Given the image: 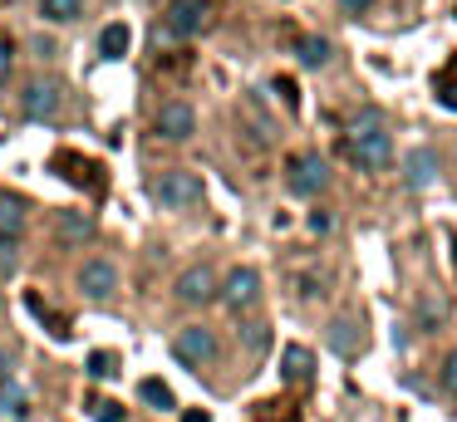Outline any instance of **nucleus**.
I'll list each match as a JSON object with an SVG mask.
<instances>
[{
    "label": "nucleus",
    "mask_w": 457,
    "mask_h": 422,
    "mask_svg": "<svg viewBox=\"0 0 457 422\" xmlns=\"http://www.w3.org/2000/svg\"><path fill=\"white\" fill-rule=\"evenodd\" d=\"M182 422H207V412H182Z\"/></svg>",
    "instance_id": "nucleus-29"
},
{
    "label": "nucleus",
    "mask_w": 457,
    "mask_h": 422,
    "mask_svg": "<svg viewBox=\"0 0 457 422\" xmlns=\"http://www.w3.org/2000/svg\"><path fill=\"white\" fill-rule=\"evenodd\" d=\"M0 412H5V418H15V422L30 412V398H25V388H21L15 378H11V383H0Z\"/></svg>",
    "instance_id": "nucleus-17"
},
{
    "label": "nucleus",
    "mask_w": 457,
    "mask_h": 422,
    "mask_svg": "<svg viewBox=\"0 0 457 422\" xmlns=\"http://www.w3.org/2000/svg\"><path fill=\"white\" fill-rule=\"evenodd\" d=\"M266 339H270L266 324H251V329H246V343H251V349H266Z\"/></svg>",
    "instance_id": "nucleus-25"
},
{
    "label": "nucleus",
    "mask_w": 457,
    "mask_h": 422,
    "mask_svg": "<svg viewBox=\"0 0 457 422\" xmlns=\"http://www.w3.org/2000/svg\"><path fill=\"white\" fill-rule=\"evenodd\" d=\"M433 94H437V108L457 113V54L447 59V64L437 69V74H433Z\"/></svg>",
    "instance_id": "nucleus-14"
},
{
    "label": "nucleus",
    "mask_w": 457,
    "mask_h": 422,
    "mask_svg": "<svg viewBox=\"0 0 457 422\" xmlns=\"http://www.w3.org/2000/svg\"><path fill=\"white\" fill-rule=\"evenodd\" d=\"M345 153H349V162L364 167V172H384V167L394 162V137H388L384 128H364V133L345 137Z\"/></svg>",
    "instance_id": "nucleus-2"
},
{
    "label": "nucleus",
    "mask_w": 457,
    "mask_h": 422,
    "mask_svg": "<svg viewBox=\"0 0 457 422\" xmlns=\"http://www.w3.org/2000/svg\"><path fill=\"white\" fill-rule=\"evenodd\" d=\"M21 231H25V202L0 196V245H21Z\"/></svg>",
    "instance_id": "nucleus-11"
},
{
    "label": "nucleus",
    "mask_w": 457,
    "mask_h": 422,
    "mask_svg": "<svg viewBox=\"0 0 457 422\" xmlns=\"http://www.w3.org/2000/svg\"><path fill=\"white\" fill-rule=\"evenodd\" d=\"M60 103H64V88L54 84V79H35L30 88H25V118H54L60 113Z\"/></svg>",
    "instance_id": "nucleus-9"
},
{
    "label": "nucleus",
    "mask_w": 457,
    "mask_h": 422,
    "mask_svg": "<svg viewBox=\"0 0 457 422\" xmlns=\"http://www.w3.org/2000/svg\"><path fill=\"white\" fill-rule=\"evenodd\" d=\"M45 20H54V25H70V20L84 15V0H40Z\"/></svg>",
    "instance_id": "nucleus-21"
},
{
    "label": "nucleus",
    "mask_w": 457,
    "mask_h": 422,
    "mask_svg": "<svg viewBox=\"0 0 457 422\" xmlns=\"http://www.w3.org/2000/svg\"><path fill=\"white\" fill-rule=\"evenodd\" d=\"M280 373H286V383H310L315 378V353L300 349V343H290L286 359H280Z\"/></svg>",
    "instance_id": "nucleus-12"
},
{
    "label": "nucleus",
    "mask_w": 457,
    "mask_h": 422,
    "mask_svg": "<svg viewBox=\"0 0 457 422\" xmlns=\"http://www.w3.org/2000/svg\"><path fill=\"white\" fill-rule=\"evenodd\" d=\"M99 54H104V59H123V54H129V25H104Z\"/></svg>",
    "instance_id": "nucleus-18"
},
{
    "label": "nucleus",
    "mask_w": 457,
    "mask_h": 422,
    "mask_svg": "<svg viewBox=\"0 0 457 422\" xmlns=\"http://www.w3.org/2000/svg\"><path fill=\"white\" fill-rule=\"evenodd\" d=\"M443 393H453V398H457V349L443 359Z\"/></svg>",
    "instance_id": "nucleus-24"
},
{
    "label": "nucleus",
    "mask_w": 457,
    "mask_h": 422,
    "mask_svg": "<svg viewBox=\"0 0 457 422\" xmlns=\"http://www.w3.org/2000/svg\"><path fill=\"white\" fill-rule=\"evenodd\" d=\"M138 398H143V402H153L158 412H172V408H178L172 388H168V383H158V378H143V383H138Z\"/></svg>",
    "instance_id": "nucleus-19"
},
{
    "label": "nucleus",
    "mask_w": 457,
    "mask_h": 422,
    "mask_svg": "<svg viewBox=\"0 0 457 422\" xmlns=\"http://www.w3.org/2000/svg\"><path fill=\"white\" fill-rule=\"evenodd\" d=\"M295 54H300V64H305V69H325L335 49H329V39H320V35H300L295 39Z\"/></svg>",
    "instance_id": "nucleus-15"
},
{
    "label": "nucleus",
    "mask_w": 457,
    "mask_h": 422,
    "mask_svg": "<svg viewBox=\"0 0 457 422\" xmlns=\"http://www.w3.org/2000/svg\"><path fill=\"white\" fill-rule=\"evenodd\" d=\"M5 74H11V49L0 45V84H5Z\"/></svg>",
    "instance_id": "nucleus-28"
},
{
    "label": "nucleus",
    "mask_w": 457,
    "mask_h": 422,
    "mask_svg": "<svg viewBox=\"0 0 457 422\" xmlns=\"http://www.w3.org/2000/svg\"><path fill=\"white\" fill-rule=\"evenodd\" d=\"M221 294V280L212 265H192V270L178 275V300L182 304H212Z\"/></svg>",
    "instance_id": "nucleus-7"
},
{
    "label": "nucleus",
    "mask_w": 457,
    "mask_h": 422,
    "mask_svg": "<svg viewBox=\"0 0 457 422\" xmlns=\"http://www.w3.org/2000/svg\"><path fill=\"white\" fill-rule=\"evenodd\" d=\"M172 353H178L187 368H207V363L217 359V334H212L207 324H187V329H178V339H172Z\"/></svg>",
    "instance_id": "nucleus-4"
},
{
    "label": "nucleus",
    "mask_w": 457,
    "mask_h": 422,
    "mask_svg": "<svg viewBox=\"0 0 457 422\" xmlns=\"http://www.w3.org/2000/svg\"><path fill=\"white\" fill-rule=\"evenodd\" d=\"M286 186L295 196H320L329 186V162L320 153H300V157H290V167H286Z\"/></svg>",
    "instance_id": "nucleus-3"
},
{
    "label": "nucleus",
    "mask_w": 457,
    "mask_h": 422,
    "mask_svg": "<svg viewBox=\"0 0 457 422\" xmlns=\"http://www.w3.org/2000/svg\"><path fill=\"white\" fill-rule=\"evenodd\" d=\"M158 133L168 137V143H187V137L197 133V113H192V103H182V98L162 103L158 108Z\"/></svg>",
    "instance_id": "nucleus-8"
},
{
    "label": "nucleus",
    "mask_w": 457,
    "mask_h": 422,
    "mask_svg": "<svg viewBox=\"0 0 457 422\" xmlns=\"http://www.w3.org/2000/svg\"><path fill=\"white\" fill-rule=\"evenodd\" d=\"M89 373H94V378H109V373H119V368H113V353H89Z\"/></svg>",
    "instance_id": "nucleus-23"
},
{
    "label": "nucleus",
    "mask_w": 457,
    "mask_h": 422,
    "mask_svg": "<svg viewBox=\"0 0 457 422\" xmlns=\"http://www.w3.org/2000/svg\"><path fill=\"white\" fill-rule=\"evenodd\" d=\"M437 177V153L433 147H423V153H408V182L413 186H428Z\"/></svg>",
    "instance_id": "nucleus-16"
},
{
    "label": "nucleus",
    "mask_w": 457,
    "mask_h": 422,
    "mask_svg": "<svg viewBox=\"0 0 457 422\" xmlns=\"http://www.w3.org/2000/svg\"><path fill=\"white\" fill-rule=\"evenodd\" d=\"M329 349L345 353V359H354V353L364 349V334H359V324H354V319H335V324H329Z\"/></svg>",
    "instance_id": "nucleus-13"
},
{
    "label": "nucleus",
    "mask_w": 457,
    "mask_h": 422,
    "mask_svg": "<svg viewBox=\"0 0 457 422\" xmlns=\"http://www.w3.org/2000/svg\"><path fill=\"white\" fill-rule=\"evenodd\" d=\"M60 236H64V241H89L94 221L84 211H60Z\"/></svg>",
    "instance_id": "nucleus-20"
},
{
    "label": "nucleus",
    "mask_w": 457,
    "mask_h": 422,
    "mask_svg": "<svg viewBox=\"0 0 457 422\" xmlns=\"http://www.w3.org/2000/svg\"><path fill=\"white\" fill-rule=\"evenodd\" d=\"M256 300H261V275L251 270V265H237V270L221 280V304L241 314V310H251Z\"/></svg>",
    "instance_id": "nucleus-6"
},
{
    "label": "nucleus",
    "mask_w": 457,
    "mask_h": 422,
    "mask_svg": "<svg viewBox=\"0 0 457 422\" xmlns=\"http://www.w3.org/2000/svg\"><path fill=\"white\" fill-rule=\"evenodd\" d=\"M207 15H212V5L207 0H172L168 5V35H178V39H192V35H202L207 29Z\"/></svg>",
    "instance_id": "nucleus-5"
},
{
    "label": "nucleus",
    "mask_w": 457,
    "mask_h": 422,
    "mask_svg": "<svg viewBox=\"0 0 457 422\" xmlns=\"http://www.w3.org/2000/svg\"><path fill=\"white\" fill-rule=\"evenodd\" d=\"M369 5H374V0H339V10H349V15H364Z\"/></svg>",
    "instance_id": "nucleus-27"
},
{
    "label": "nucleus",
    "mask_w": 457,
    "mask_h": 422,
    "mask_svg": "<svg viewBox=\"0 0 457 422\" xmlns=\"http://www.w3.org/2000/svg\"><path fill=\"white\" fill-rule=\"evenodd\" d=\"M79 290L89 294V300H109V294L119 290V270H113L109 261H84V270H79Z\"/></svg>",
    "instance_id": "nucleus-10"
},
{
    "label": "nucleus",
    "mask_w": 457,
    "mask_h": 422,
    "mask_svg": "<svg viewBox=\"0 0 457 422\" xmlns=\"http://www.w3.org/2000/svg\"><path fill=\"white\" fill-rule=\"evenodd\" d=\"M153 202L168 206V211H192L202 202V177L187 167H168V172L153 182Z\"/></svg>",
    "instance_id": "nucleus-1"
},
{
    "label": "nucleus",
    "mask_w": 457,
    "mask_h": 422,
    "mask_svg": "<svg viewBox=\"0 0 457 422\" xmlns=\"http://www.w3.org/2000/svg\"><path fill=\"white\" fill-rule=\"evenodd\" d=\"M15 378V363H11V353L0 349V383H11Z\"/></svg>",
    "instance_id": "nucleus-26"
},
{
    "label": "nucleus",
    "mask_w": 457,
    "mask_h": 422,
    "mask_svg": "<svg viewBox=\"0 0 457 422\" xmlns=\"http://www.w3.org/2000/svg\"><path fill=\"white\" fill-rule=\"evenodd\" d=\"M89 418H94V422H123V402L94 398V402H89Z\"/></svg>",
    "instance_id": "nucleus-22"
}]
</instances>
